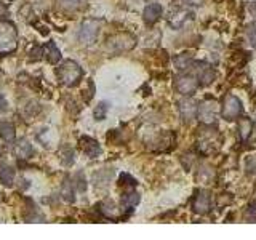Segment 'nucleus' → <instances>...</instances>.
<instances>
[{"label":"nucleus","instance_id":"f257e3e1","mask_svg":"<svg viewBox=\"0 0 256 240\" xmlns=\"http://www.w3.org/2000/svg\"><path fill=\"white\" fill-rule=\"evenodd\" d=\"M56 74H58V78L61 80L62 85L74 86L80 82V78H82L84 69L78 66V62L72 60H66L61 62V66L56 70Z\"/></svg>","mask_w":256,"mask_h":240},{"label":"nucleus","instance_id":"f03ea898","mask_svg":"<svg viewBox=\"0 0 256 240\" xmlns=\"http://www.w3.org/2000/svg\"><path fill=\"white\" fill-rule=\"evenodd\" d=\"M18 46V30L10 21H0V53H13Z\"/></svg>","mask_w":256,"mask_h":240},{"label":"nucleus","instance_id":"7ed1b4c3","mask_svg":"<svg viewBox=\"0 0 256 240\" xmlns=\"http://www.w3.org/2000/svg\"><path fill=\"white\" fill-rule=\"evenodd\" d=\"M136 45V37L130 32H118V34H114L108 38L106 42V48L110 53H125L130 52L132 48H134Z\"/></svg>","mask_w":256,"mask_h":240},{"label":"nucleus","instance_id":"20e7f679","mask_svg":"<svg viewBox=\"0 0 256 240\" xmlns=\"http://www.w3.org/2000/svg\"><path fill=\"white\" fill-rule=\"evenodd\" d=\"M100 36V21L98 20H85L80 24L77 38L82 45H93Z\"/></svg>","mask_w":256,"mask_h":240},{"label":"nucleus","instance_id":"39448f33","mask_svg":"<svg viewBox=\"0 0 256 240\" xmlns=\"http://www.w3.org/2000/svg\"><path fill=\"white\" fill-rule=\"evenodd\" d=\"M198 80L196 76L192 74H182V76H178L174 78V88L176 92L184 94V96H190L197 92L198 88Z\"/></svg>","mask_w":256,"mask_h":240},{"label":"nucleus","instance_id":"423d86ee","mask_svg":"<svg viewBox=\"0 0 256 240\" xmlns=\"http://www.w3.org/2000/svg\"><path fill=\"white\" fill-rule=\"evenodd\" d=\"M190 69H194V76L197 77L198 84H202V85L213 84V80L216 77V72H214V69L208 62H205V61H194V62H192Z\"/></svg>","mask_w":256,"mask_h":240},{"label":"nucleus","instance_id":"0eeeda50","mask_svg":"<svg viewBox=\"0 0 256 240\" xmlns=\"http://www.w3.org/2000/svg\"><path fill=\"white\" fill-rule=\"evenodd\" d=\"M242 110H244L242 101H240L237 96L230 94V96H228L226 101H224V104H222L221 116H222V118H226V120H234V118H237L240 114H242Z\"/></svg>","mask_w":256,"mask_h":240},{"label":"nucleus","instance_id":"6e6552de","mask_svg":"<svg viewBox=\"0 0 256 240\" xmlns=\"http://www.w3.org/2000/svg\"><path fill=\"white\" fill-rule=\"evenodd\" d=\"M210 206H212L210 192L205 190V189L197 190L194 200H192V210H194L197 214H205V213L210 212Z\"/></svg>","mask_w":256,"mask_h":240},{"label":"nucleus","instance_id":"1a4fd4ad","mask_svg":"<svg viewBox=\"0 0 256 240\" xmlns=\"http://www.w3.org/2000/svg\"><path fill=\"white\" fill-rule=\"evenodd\" d=\"M216 112H218V106H216L214 101H204L197 108V116L205 124H213L214 122Z\"/></svg>","mask_w":256,"mask_h":240},{"label":"nucleus","instance_id":"9d476101","mask_svg":"<svg viewBox=\"0 0 256 240\" xmlns=\"http://www.w3.org/2000/svg\"><path fill=\"white\" fill-rule=\"evenodd\" d=\"M197 102L194 100L190 98H184L178 102V110H180V116L186 120V122H189V120L196 118L197 116Z\"/></svg>","mask_w":256,"mask_h":240},{"label":"nucleus","instance_id":"9b49d317","mask_svg":"<svg viewBox=\"0 0 256 240\" xmlns=\"http://www.w3.org/2000/svg\"><path fill=\"white\" fill-rule=\"evenodd\" d=\"M190 20H194V12L188 10V8H181V10L172 13L168 22H170V26L173 29H180V28H182L184 24H186L188 21H190Z\"/></svg>","mask_w":256,"mask_h":240},{"label":"nucleus","instance_id":"f8f14e48","mask_svg":"<svg viewBox=\"0 0 256 240\" xmlns=\"http://www.w3.org/2000/svg\"><path fill=\"white\" fill-rule=\"evenodd\" d=\"M80 146H82V150L90 158H96L101 154L100 142L93 138H90V136H82V138H80Z\"/></svg>","mask_w":256,"mask_h":240},{"label":"nucleus","instance_id":"ddd939ff","mask_svg":"<svg viewBox=\"0 0 256 240\" xmlns=\"http://www.w3.org/2000/svg\"><path fill=\"white\" fill-rule=\"evenodd\" d=\"M164 13V8L160 4H156V2H152L149 4L146 8H144V12H142V20L146 24H154L160 20V16H162Z\"/></svg>","mask_w":256,"mask_h":240},{"label":"nucleus","instance_id":"4468645a","mask_svg":"<svg viewBox=\"0 0 256 240\" xmlns=\"http://www.w3.org/2000/svg\"><path fill=\"white\" fill-rule=\"evenodd\" d=\"M14 152L20 158H30L34 156V148H32V144L28 140L22 138L14 144Z\"/></svg>","mask_w":256,"mask_h":240},{"label":"nucleus","instance_id":"2eb2a0df","mask_svg":"<svg viewBox=\"0 0 256 240\" xmlns=\"http://www.w3.org/2000/svg\"><path fill=\"white\" fill-rule=\"evenodd\" d=\"M100 210V213L102 216H106V218H110V220H116L117 218V205L112 202V200H104V202L98 204V206H96Z\"/></svg>","mask_w":256,"mask_h":240},{"label":"nucleus","instance_id":"dca6fc26","mask_svg":"<svg viewBox=\"0 0 256 240\" xmlns=\"http://www.w3.org/2000/svg\"><path fill=\"white\" fill-rule=\"evenodd\" d=\"M0 138L6 142L16 141V130L10 122H0Z\"/></svg>","mask_w":256,"mask_h":240},{"label":"nucleus","instance_id":"f3484780","mask_svg":"<svg viewBox=\"0 0 256 240\" xmlns=\"http://www.w3.org/2000/svg\"><path fill=\"white\" fill-rule=\"evenodd\" d=\"M14 181V170L8 164H0V182L4 186H12Z\"/></svg>","mask_w":256,"mask_h":240},{"label":"nucleus","instance_id":"a211bd4d","mask_svg":"<svg viewBox=\"0 0 256 240\" xmlns=\"http://www.w3.org/2000/svg\"><path fill=\"white\" fill-rule=\"evenodd\" d=\"M45 56H46V60L50 61L52 64H56V62H60L61 60V52H60V48L56 46V44L53 42V40H50L46 45H45V50H44Z\"/></svg>","mask_w":256,"mask_h":240},{"label":"nucleus","instance_id":"6ab92c4d","mask_svg":"<svg viewBox=\"0 0 256 240\" xmlns=\"http://www.w3.org/2000/svg\"><path fill=\"white\" fill-rule=\"evenodd\" d=\"M61 196L66 202H76V188H74V182H72L69 178L64 180L62 186H61Z\"/></svg>","mask_w":256,"mask_h":240},{"label":"nucleus","instance_id":"aec40b11","mask_svg":"<svg viewBox=\"0 0 256 240\" xmlns=\"http://www.w3.org/2000/svg\"><path fill=\"white\" fill-rule=\"evenodd\" d=\"M192 62H194V60H192V54H189V53H181V54H178L174 58V66H176V69H178V70H188V69H190Z\"/></svg>","mask_w":256,"mask_h":240},{"label":"nucleus","instance_id":"412c9836","mask_svg":"<svg viewBox=\"0 0 256 240\" xmlns=\"http://www.w3.org/2000/svg\"><path fill=\"white\" fill-rule=\"evenodd\" d=\"M238 130H240V138L244 141L250 138V134L253 132V122L248 117H242L238 122Z\"/></svg>","mask_w":256,"mask_h":240},{"label":"nucleus","instance_id":"4be33fe9","mask_svg":"<svg viewBox=\"0 0 256 240\" xmlns=\"http://www.w3.org/2000/svg\"><path fill=\"white\" fill-rule=\"evenodd\" d=\"M140 204V194L136 190H130L122 197V205L126 208V210H132L136 205Z\"/></svg>","mask_w":256,"mask_h":240},{"label":"nucleus","instance_id":"5701e85b","mask_svg":"<svg viewBox=\"0 0 256 240\" xmlns=\"http://www.w3.org/2000/svg\"><path fill=\"white\" fill-rule=\"evenodd\" d=\"M58 2L64 10H69V12L80 10V8H84L86 5V0H58Z\"/></svg>","mask_w":256,"mask_h":240},{"label":"nucleus","instance_id":"b1692460","mask_svg":"<svg viewBox=\"0 0 256 240\" xmlns=\"http://www.w3.org/2000/svg\"><path fill=\"white\" fill-rule=\"evenodd\" d=\"M108 110H109V102L106 101H101L98 106L94 109V118L96 120H104L108 116Z\"/></svg>","mask_w":256,"mask_h":240},{"label":"nucleus","instance_id":"393cba45","mask_svg":"<svg viewBox=\"0 0 256 240\" xmlns=\"http://www.w3.org/2000/svg\"><path fill=\"white\" fill-rule=\"evenodd\" d=\"M72 182H74V188H76L78 192H85V190H86V180H85L84 173H77V174H76V178L72 180Z\"/></svg>","mask_w":256,"mask_h":240},{"label":"nucleus","instance_id":"a878e982","mask_svg":"<svg viewBox=\"0 0 256 240\" xmlns=\"http://www.w3.org/2000/svg\"><path fill=\"white\" fill-rule=\"evenodd\" d=\"M61 160H62V164L64 165H72L74 164V149H70V148H66L62 150V154H61Z\"/></svg>","mask_w":256,"mask_h":240},{"label":"nucleus","instance_id":"bb28decb","mask_svg":"<svg viewBox=\"0 0 256 240\" xmlns=\"http://www.w3.org/2000/svg\"><path fill=\"white\" fill-rule=\"evenodd\" d=\"M246 36H248V38H250L252 45L256 46V22H253L252 26L246 29Z\"/></svg>","mask_w":256,"mask_h":240},{"label":"nucleus","instance_id":"cd10ccee","mask_svg":"<svg viewBox=\"0 0 256 240\" xmlns=\"http://www.w3.org/2000/svg\"><path fill=\"white\" fill-rule=\"evenodd\" d=\"M120 182H122V184H130V186H136V184H138V182H136V180L132 178V176L128 174V173L120 174Z\"/></svg>","mask_w":256,"mask_h":240},{"label":"nucleus","instance_id":"c85d7f7f","mask_svg":"<svg viewBox=\"0 0 256 240\" xmlns=\"http://www.w3.org/2000/svg\"><path fill=\"white\" fill-rule=\"evenodd\" d=\"M42 53H44V50L40 46H36L34 50L30 52V58L34 60V61H38L40 58H42Z\"/></svg>","mask_w":256,"mask_h":240},{"label":"nucleus","instance_id":"c756f323","mask_svg":"<svg viewBox=\"0 0 256 240\" xmlns=\"http://www.w3.org/2000/svg\"><path fill=\"white\" fill-rule=\"evenodd\" d=\"M6 106H8V104H6V100L4 98L2 94H0V112H5V110H6Z\"/></svg>","mask_w":256,"mask_h":240},{"label":"nucleus","instance_id":"7c9ffc66","mask_svg":"<svg viewBox=\"0 0 256 240\" xmlns=\"http://www.w3.org/2000/svg\"><path fill=\"white\" fill-rule=\"evenodd\" d=\"M0 13H2V14H5V13H6V8L4 6V4H0Z\"/></svg>","mask_w":256,"mask_h":240},{"label":"nucleus","instance_id":"2f4dec72","mask_svg":"<svg viewBox=\"0 0 256 240\" xmlns=\"http://www.w3.org/2000/svg\"><path fill=\"white\" fill-rule=\"evenodd\" d=\"M138 2H146V4H152V2H157V0H138Z\"/></svg>","mask_w":256,"mask_h":240}]
</instances>
